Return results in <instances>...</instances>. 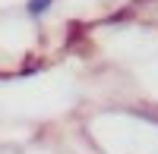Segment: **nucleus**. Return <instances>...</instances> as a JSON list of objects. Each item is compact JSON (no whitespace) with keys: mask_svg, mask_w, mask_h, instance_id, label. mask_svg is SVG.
Masks as SVG:
<instances>
[{"mask_svg":"<svg viewBox=\"0 0 158 154\" xmlns=\"http://www.w3.org/2000/svg\"><path fill=\"white\" fill-rule=\"evenodd\" d=\"M51 3H54V0H29L25 10H29V16H44V13L51 10Z\"/></svg>","mask_w":158,"mask_h":154,"instance_id":"obj_1","label":"nucleus"}]
</instances>
